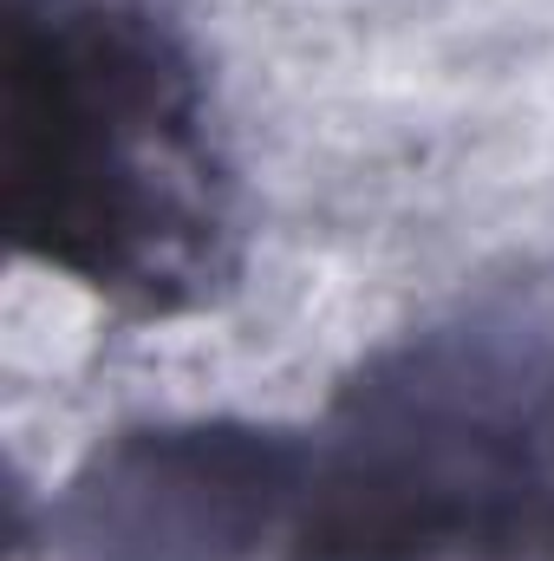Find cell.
Segmentation results:
<instances>
[{
	"label": "cell",
	"mask_w": 554,
	"mask_h": 561,
	"mask_svg": "<svg viewBox=\"0 0 554 561\" xmlns=\"http://www.w3.org/2000/svg\"><path fill=\"white\" fill-rule=\"evenodd\" d=\"M222 190L196 66L143 0H13L7 216L26 255L183 307L222 275Z\"/></svg>",
	"instance_id": "cell-1"
}]
</instances>
